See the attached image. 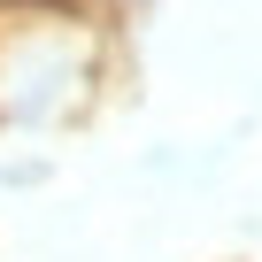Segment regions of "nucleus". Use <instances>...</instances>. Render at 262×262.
<instances>
[{
	"label": "nucleus",
	"mask_w": 262,
	"mask_h": 262,
	"mask_svg": "<svg viewBox=\"0 0 262 262\" xmlns=\"http://www.w3.org/2000/svg\"><path fill=\"white\" fill-rule=\"evenodd\" d=\"M93 100V31L62 8L0 16V116L8 123H70Z\"/></svg>",
	"instance_id": "1"
}]
</instances>
